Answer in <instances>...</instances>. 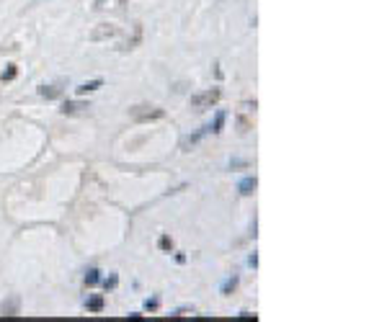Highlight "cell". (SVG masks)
<instances>
[{
  "instance_id": "1",
  "label": "cell",
  "mask_w": 387,
  "mask_h": 322,
  "mask_svg": "<svg viewBox=\"0 0 387 322\" xmlns=\"http://www.w3.org/2000/svg\"><path fill=\"white\" fill-rule=\"evenodd\" d=\"M129 116L137 124H147V122H160V119H165V111L158 106H134V108H129Z\"/></svg>"
},
{
  "instance_id": "18",
  "label": "cell",
  "mask_w": 387,
  "mask_h": 322,
  "mask_svg": "<svg viewBox=\"0 0 387 322\" xmlns=\"http://www.w3.org/2000/svg\"><path fill=\"white\" fill-rule=\"evenodd\" d=\"M116 284H119V276H116V273H111V276L103 281V286H106V289H114Z\"/></svg>"
},
{
  "instance_id": "9",
  "label": "cell",
  "mask_w": 387,
  "mask_h": 322,
  "mask_svg": "<svg viewBox=\"0 0 387 322\" xmlns=\"http://www.w3.org/2000/svg\"><path fill=\"white\" fill-rule=\"evenodd\" d=\"M204 134H209V124H207V127H202L199 132L188 134V137H186V139L181 142V150H183V152H188V147H194V144H197V142H199V139H202Z\"/></svg>"
},
{
  "instance_id": "15",
  "label": "cell",
  "mask_w": 387,
  "mask_h": 322,
  "mask_svg": "<svg viewBox=\"0 0 387 322\" xmlns=\"http://www.w3.org/2000/svg\"><path fill=\"white\" fill-rule=\"evenodd\" d=\"M86 307H88V312H101L103 309V297H91Z\"/></svg>"
},
{
  "instance_id": "20",
  "label": "cell",
  "mask_w": 387,
  "mask_h": 322,
  "mask_svg": "<svg viewBox=\"0 0 387 322\" xmlns=\"http://www.w3.org/2000/svg\"><path fill=\"white\" fill-rule=\"evenodd\" d=\"M238 319H245V322H248V319H256V314H253V312H240Z\"/></svg>"
},
{
  "instance_id": "13",
  "label": "cell",
  "mask_w": 387,
  "mask_h": 322,
  "mask_svg": "<svg viewBox=\"0 0 387 322\" xmlns=\"http://www.w3.org/2000/svg\"><path fill=\"white\" fill-rule=\"evenodd\" d=\"M238 281H240L238 276H230V278L225 281V284H222V294H225V297H230L232 291H235V289H238Z\"/></svg>"
},
{
  "instance_id": "21",
  "label": "cell",
  "mask_w": 387,
  "mask_h": 322,
  "mask_svg": "<svg viewBox=\"0 0 387 322\" xmlns=\"http://www.w3.org/2000/svg\"><path fill=\"white\" fill-rule=\"evenodd\" d=\"M145 307H147V309H158V299H147Z\"/></svg>"
},
{
  "instance_id": "10",
  "label": "cell",
  "mask_w": 387,
  "mask_h": 322,
  "mask_svg": "<svg viewBox=\"0 0 387 322\" xmlns=\"http://www.w3.org/2000/svg\"><path fill=\"white\" fill-rule=\"evenodd\" d=\"M62 88L60 85H42V88H39V96H42V98H47V101H54V98H62Z\"/></svg>"
},
{
  "instance_id": "16",
  "label": "cell",
  "mask_w": 387,
  "mask_h": 322,
  "mask_svg": "<svg viewBox=\"0 0 387 322\" xmlns=\"http://www.w3.org/2000/svg\"><path fill=\"white\" fill-rule=\"evenodd\" d=\"M101 281V276H98V268H91L88 273H86V286H96Z\"/></svg>"
},
{
  "instance_id": "17",
  "label": "cell",
  "mask_w": 387,
  "mask_h": 322,
  "mask_svg": "<svg viewBox=\"0 0 387 322\" xmlns=\"http://www.w3.org/2000/svg\"><path fill=\"white\" fill-rule=\"evenodd\" d=\"M158 245H160V250H171V248H173V240H171V237H168V235H163V237H160V243H158Z\"/></svg>"
},
{
  "instance_id": "19",
  "label": "cell",
  "mask_w": 387,
  "mask_h": 322,
  "mask_svg": "<svg viewBox=\"0 0 387 322\" xmlns=\"http://www.w3.org/2000/svg\"><path fill=\"white\" fill-rule=\"evenodd\" d=\"M16 75H18V70L11 65V67H8V72H3V77H0V80H3V83H8V80H13Z\"/></svg>"
},
{
  "instance_id": "2",
  "label": "cell",
  "mask_w": 387,
  "mask_h": 322,
  "mask_svg": "<svg viewBox=\"0 0 387 322\" xmlns=\"http://www.w3.org/2000/svg\"><path fill=\"white\" fill-rule=\"evenodd\" d=\"M222 98V91L219 88H209L204 93H197V96H191V108H197V111H207L212 106H217V101Z\"/></svg>"
},
{
  "instance_id": "12",
  "label": "cell",
  "mask_w": 387,
  "mask_h": 322,
  "mask_svg": "<svg viewBox=\"0 0 387 322\" xmlns=\"http://www.w3.org/2000/svg\"><path fill=\"white\" fill-rule=\"evenodd\" d=\"M103 85V80L101 77H96V80H91V83H83V85H77L75 91H77V96H86V93H93V91H98Z\"/></svg>"
},
{
  "instance_id": "8",
  "label": "cell",
  "mask_w": 387,
  "mask_h": 322,
  "mask_svg": "<svg viewBox=\"0 0 387 322\" xmlns=\"http://www.w3.org/2000/svg\"><path fill=\"white\" fill-rule=\"evenodd\" d=\"M86 108H91V106H88V103H83V101H67L60 111H62L65 116H75V113H83Z\"/></svg>"
},
{
  "instance_id": "11",
  "label": "cell",
  "mask_w": 387,
  "mask_h": 322,
  "mask_svg": "<svg viewBox=\"0 0 387 322\" xmlns=\"http://www.w3.org/2000/svg\"><path fill=\"white\" fill-rule=\"evenodd\" d=\"M256 186H258V181H256V175H251V178H243V181H240L238 191H240V196H251V193L256 191Z\"/></svg>"
},
{
  "instance_id": "23",
  "label": "cell",
  "mask_w": 387,
  "mask_h": 322,
  "mask_svg": "<svg viewBox=\"0 0 387 322\" xmlns=\"http://www.w3.org/2000/svg\"><path fill=\"white\" fill-rule=\"evenodd\" d=\"M39 3H44V0H31V6H39Z\"/></svg>"
},
{
  "instance_id": "3",
  "label": "cell",
  "mask_w": 387,
  "mask_h": 322,
  "mask_svg": "<svg viewBox=\"0 0 387 322\" xmlns=\"http://www.w3.org/2000/svg\"><path fill=\"white\" fill-rule=\"evenodd\" d=\"M253 116H256V101H245L240 106V116H238V132L248 134L253 129Z\"/></svg>"
},
{
  "instance_id": "7",
  "label": "cell",
  "mask_w": 387,
  "mask_h": 322,
  "mask_svg": "<svg viewBox=\"0 0 387 322\" xmlns=\"http://www.w3.org/2000/svg\"><path fill=\"white\" fill-rule=\"evenodd\" d=\"M18 307H21L18 297H8L3 304H0V314L3 317H18Z\"/></svg>"
},
{
  "instance_id": "22",
  "label": "cell",
  "mask_w": 387,
  "mask_h": 322,
  "mask_svg": "<svg viewBox=\"0 0 387 322\" xmlns=\"http://www.w3.org/2000/svg\"><path fill=\"white\" fill-rule=\"evenodd\" d=\"M248 263H251V266H253V268H256V266H258V255H256V253H253V255H251V258H248Z\"/></svg>"
},
{
  "instance_id": "14",
  "label": "cell",
  "mask_w": 387,
  "mask_h": 322,
  "mask_svg": "<svg viewBox=\"0 0 387 322\" xmlns=\"http://www.w3.org/2000/svg\"><path fill=\"white\" fill-rule=\"evenodd\" d=\"M222 124H225V111H219V113L214 116V124H209V132H212V134H219V132H222Z\"/></svg>"
},
{
  "instance_id": "4",
  "label": "cell",
  "mask_w": 387,
  "mask_h": 322,
  "mask_svg": "<svg viewBox=\"0 0 387 322\" xmlns=\"http://www.w3.org/2000/svg\"><path fill=\"white\" fill-rule=\"evenodd\" d=\"M119 36V26H111V23H101L91 31V42H106V39Z\"/></svg>"
},
{
  "instance_id": "6",
  "label": "cell",
  "mask_w": 387,
  "mask_h": 322,
  "mask_svg": "<svg viewBox=\"0 0 387 322\" xmlns=\"http://www.w3.org/2000/svg\"><path fill=\"white\" fill-rule=\"evenodd\" d=\"M140 42H142V23H134V34L119 47V52H132L134 47H140Z\"/></svg>"
},
{
  "instance_id": "5",
  "label": "cell",
  "mask_w": 387,
  "mask_h": 322,
  "mask_svg": "<svg viewBox=\"0 0 387 322\" xmlns=\"http://www.w3.org/2000/svg\"><path fill=\"white\" fill-rule=\"evenodd\" d=\"M129 0H93L96 11H122Z\"/></svg>"
}]
</instances>
